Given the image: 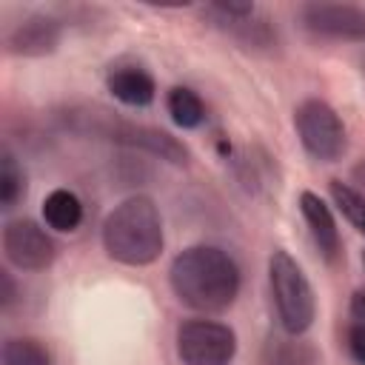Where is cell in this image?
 <instances>
[{
    "mask_svg": "<svg viewBox=\"0 0 365 365\" xmlns=\"http://www.w3.org/2000/svg\"><path fill=\"white\" fill-rule=\"evenodd\" d=\"M168 282L191 311L220 314L240 294V268L234 257L217 245H191L174 257Z\"/></svg>",
    "mask_w": 365,
    "mask_h": 365,
    "instance_id": "1",
    "label": "cell"
},
{
    "mask_svg": "<svg viewBox=\"0 0 365 365\" xmlns=\"http://www.w3.org/2000/svg\"><path fill=\"white\" fill-rule=\"evenodd\" d=\"M163 217L151 197L134 194L114 205L103 222V248L111 259L140 268L163 254Z\"/></svg>",
    "mask_w": 365,
    "mask_h": 365,
    "instance_id": "2",
    "label": "cell"
},
{
    "mask_svg": "<svg viewBox=\"0 0 365 365\" xmlns=\"http://www.w3.org/2000/svg\"><path fill=\"white\" fill-rule=\"evenodd\" d=\"M268 282L274 294L277 319L285 334L299 336L311 328L317 317V299L308 277L302 274L299 262L288 251H274L268 259Z\"/></svg>",
    "mask_w": 365,
    "mask_h": 365,
    "instance_id": "3",
    "label": "cell"
},
{
    "mask_svg": "<svg viewBox=\"0 0 365 365\" xmlns=\"http://www.w3.org/2000/svg\"><path fill=\"white\" fill-rule=\"evenodd\" d=\"M74 125L80 131H91L97 137H106V140H114L120 145H128V148H140L151 157H160L165 163H174V165H185L188 163V148L171 137L168 131L163 128H151V125H137V123H128V120H117L111 117L108 111H83V114H74Z\"/></svg>",
    "mask_w": 365,
    "mask_h": 365,
    "instance_id": "4",
    "label": "cell"
},
{
    "mask_svg": "<svg viewBox=\"0 0 365 365\" xmlns=\"http://www.w3.org/2000/svg\"><path fill=\"white\" fill-rule=\"evenodd\" d=\"M294 125L305 151L322 163H334L345 154V125L325 100H305L294 111Z\"/></svg>",
    "mask_w": 365,
    "mask_h": 365,
    "instance_id": "5",
    "label": "cell"
},
{
    "mask_svg": "<svg viewBox=\"0 0 365 365\" xmlns=\"http://www.w3.org/2000/svg\"><path fill=\"white\" fill-rule=\"evenodd\" d=\"M237 334L217 319H188L177 328V356L182 365H231Z\"/></svg>",
    "mask_w": 365,
    "mask_h": 365,
    "instance_id": "6",
    "label": "cell"
},
{
    "mask_svg": "<svg viewBox=\"0 0 365 365\" xmlns=\"http://www.w3.org/2000/svg\"><path fill=\"white\" fill-rule=\"evenodd\" d=\"M305 31L325 40L365 43V9L351 3H305L299 9Z\"/></svg>",
    "mask_w": 365,
    "mask_h": 365,
    "instance_id": "7",
    "label": "cell"
},
{
    "mask_svg": "<svg viewBox=\"0 0 365 365\" xmlns=\"http://www.w3.org/2000/svg\"><path fill=\"white\" fill-rule=\"evenodd\" d=\"M3 254L20 271H43L54 262L57 245L34 220H11L3 228Z\"/></svg>",
    "mask_w": 365,
    "mask_h": 365,
    "instance_id": "8",
    "label": "cell"
},
{
    "mask_svg": "<svg viewBox=\"0 0 365 365\" xmlns=\"http://www.w3.org/2000/svg\"><path fill=\"white\" fill-rule=\"evenodd\" d=\"M63 40V23L54 14H29L6 34V51L17 57L51 54Z\"/></svg>",
    "mask_w": 365,
    "mask_h": 365,
    "instance_id": "9",
    "label": "cell"
},
{
    "mask_svg": "<svg viewBox=\"0 0 365 365\" xmlns=\"http://www.w3.org/2000/svg\"><path fill=\"white\" fill-rule=\"evenodd\" d=\"M299 211H302V220L311 231V240L317 242L322 257L328 262H334L342 251V240H339V228H336V220H334L331 208L314 191H302L299 194Z\"/></svg>",
    "mask_w": 365,
    "mask_h": 365,
    "instance_id": "10",
    "label": "cell"
},
{
    "mask_svg": "<svg viewBox=\"0 0 365 365\" xmlns=\"http://www.w3.org/2000/svg\"><path fill=\"white\" fill-rule=\"evenodd\" d=\"M106 86H108V91L120 103L134 106V108H145L154 100V94H157L154 77L145 68H140V66H120V68H114L106 77Z\"/></svg>",
    "mask_w": 365,
    "mask_h": 365,
    "instance_id": "11",
    "label": "cell"
},
{
    "mask_svg": "<svg viewBox=\"0 0 365 365\" xmlns=\"http://www.w3.org/2000/svg\"><path fill=\"white\" fill-rule=\"evenodd\" d=\"M43 220L48 228L54 231H77V225L83 222V202L74 191L68 188H54L46 200H43Z\"/></svg>",
    "mask_w": 365,
    "mask_h": 365,
    "instance_id": "12",
    "label": "cell"
},
{
    "mask_svg": "<svg viewBox=\"0 0 365 365\" xmlns=\"http://www.w3.org/2000/svg\"><path fill=\"white\" fill-rule=\"evenodd\" d=\"M165 106H168L171 120L180 128H200L202 120H205V106H202L200 94L191 91V88H185V86L171 88L168 97H165Z\"/></svg>",
    "mask_w": 365,
    "mask_h": 365,
    "instance_id": "13",
    "label": "cell"
},
{
    "mask_svg": "<svg viewBox=\"0 0 365 365\" xmlns=\"http://www.w3.org/2000/svg\"><path fill=\"white\" fill-rule=\"evenodd\" d=\"M262 365H317V351L299 339H271L265 345Z\"/></svg>",
    "mask_w": 365,
    "mask_h": 365,
    "instance_id": "14",
    "label": "cell"
},
{
    "mask_svg": "<svg viewBox=\"0 0 365 365\" xmlns=\"http://www.w3.org/2000/svg\"><path fill=\"white\" fill-rule=\"evenodd\" d=\"M3 365H51V354L40 339L9 336L3 342Z\"/></svg>",
    "mask_w": 365,
    "mask_h": 365,
    "instance_id": "15",
    "label": "cell"
},
{
    "mask_svg": "<svg viewBox=\"0 0 365 365\" xmlns=\"http://www.w3.org/2000/svg\"><path fill=\"white\" fill-rule=\"evenodd\" d=\"M26 194V174L17 165V157L3 148L0 154V208H14L17 200Z\"/></svg>",
    "mask_w": 365,
    "mask_h": 365,
    "instance_id": "16",
    "label": "cell"
},
{
    "mask_svg": "<svg viewBox=\"0 0 365 365\" xmlns=\"http://www.w3.org/2000/svg\"><path fill=\"white\" fill-rule=\"evenodd\" d=\"M331 197H334L336 208L342 211V217L351 220L359 231H365V197L356 194V191H354L348 182H342V180H334V182H331Z\"/></svg>",
    "mask_w": 365,
    "mask_h": 365,
    "instance_id": "17",
    "label": "cell"
},
{
    "mask_svg": "<svg viewBox=\"0 0 365 365\" xmlns=\"http://www.w3.org/2000/svg\"><path fill=\"white\" fill-rule=\"evenodd\" d=\"M348 351L359 365H365V322L359 319L348 328Z\"/></svg>",
    "mask_w": 365,
    "mask_h": 365,
    "instance_id": "18",
    "label": "cell"
},
{
    "mask_svg": "<svg viewBox=\"0 0 365 365\" xmlns=\"http://www.w3.org/2000/svg\"><path fill=\"white\" fill-rule=\"evenodd\" d=\"M0 285H3V291H0V305H3V311H9L11 302L17 299V285H14V279H11L9 271H0Z\"/></svg>",
    "mask_w": 365,
    "mask_h": 365,
    "instance_id": "19",
    "label": "cell"
},
{
    "mask_svg": "<svg viewBox=\"0 0 365 365\" xmlns=\"http://www.w3.org/2000/svg\"><path fill=\"white\" fill-rule=\"evenodd\" d=\"M351 180H354V185H351V188H354L356 194H362V197H365V160H362L359 165H354Z\"/></svg>",
    "mask_w": 365,
    "mask_h": 365,
    "instance_id": "20",
    "label": "cell"
},
{
    "mask_svg": "<svg viewBox=\"0 0 365 365\" xmlns=\"http://www.w3.org/2000/svg\"><path fill=\"white\" fill-rule=\"evenodd\" d=\"M351 311L359 322H365V291H356L354 299H351Z\"/></svg>",
    "mask_w": 365,
    "mask_h": 365,
    "instance_id": "21",
    "label": "cell"
},
{
    "mask_svg": "<svg viewBox=\"0 0 365 365\" xmlns=\"http://www.w3.org/2000/svg\"><path fill=\"white\" fill-rule=\"evenodd\" d=\"M362 74H365V57H362Z\"/></svg>",
    "mask_w": 365,
    "mask_h": 365,
    "instance_id": "22",
    "label": "cell"
},
{
    "mask_svg": "<svg viewBox=\"0 0 365 365\" xmlns=\"http://www.w3.org/2000/svg\"><path fill=\"white\" fill-rule=\"evenodd\" d=\"M362 262H365V254H362Z\"/></svg>",
    "mask_w": 365,
    "mask_h": 365,
    "instance_id": "23",
    "label": "cell"
}]
</instances>
